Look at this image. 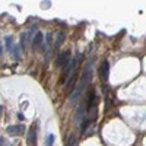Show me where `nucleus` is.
Segmentation results:
<instances>
[{"instance_id":"1","label":"nucleus","mask_w":146,"mask_h":146,"mask_svg":"<svg viewBox=\"0 0 146 146\" xmlns=\"http://www.w3.org/2000/svg\"><path fill=\"white\" fill-rule=\"evenodd\" d=\"M79 60H80V57L70 60V63H69V64L64 67V70H63V75H62V80H63V82H66L69 78H72V76L76 73V70H78V66H79V63H80Z\"/></svg>"},{"instance_id":"2","label":"nucleus","mask_w":146,"mask_h":146,"mask_svg":"<svg viewBox=\"0 0 146 146\" xmlns=\"http://www.w3.org/2000/svg\"><path fill=\"white\" fill-rule=\"evenodd\" d=\"M70 51H64V53H62L58 57H57V62H56V64H57V67H66L69 63H70Z\"/></svg>"},{"instance_id":"3","label":"nucleus","mask_w":146,"mask_h":146,"mask_svg":"<svg viewBox=\"0 0 146 146\" xmlns=\"http://www.w3.org/2000/svg\"><path fill=\"white\" fill-rule=\"evenodd\" d=\"M108 73H110V63L105 60V62H102V64L100 67V76H101V79L104 82L108 80Z\"/></svg>"},{"instance_id":"4","label":"nucleus","mask_w":146,"mask_h":146,"mask_svg":"<svg viewBox=\"0 0 146 146\" xmlns=\"http://www.w3.org/2000/svg\"><path fill=\"white\" fill-rule=\"evenodd\" d=\"M35 129H36V124H32V127H31L29 131H28V139H27V142H28L29 146H34L35 142H36V131H35Z\"/></svg>"},{"instance_id":"5","label":"nucleus","mask_w":146,"mask_h":146,"mask_svg":"<svg viewBox=\"0 0 146 146\" xmlns=\"http://www.w3.org/2000/svg\"><path fill=\"white\" fill-rule=\"evenodd\" d=\"M6 131L9 133V135H22V133L25 131V126H22V124H19V126H9Z\"/></svg>"},{"instance_id":"6","label":"nucleus","mask_w":146,"mask_h":146,"mask_svg":"<svg viewBox=\"0 0 146 146\" xmlns=\"http://www.w3.org/2000/svg\"><path fill=\"white\" fill-rule=\"evenodd\" d=\"M42 47V32H36L35 34V36H34V48H36V47Z\"/></svg>"},{"instance_id":"7","label":"nucleus","mask_w":146,"mask_h":146,"mask_svg":"<svg viewBox=\"0 0 146 146\" xmlns=\"http://www.w3.org/2000/svg\"><path fill=\"white\" fill-rule=\"evenodd\" d=\"M54 140H56V136H54V135H48V136H47L45 146H53V145H54Z\"/></svg>"},{"instance_id":"8","label":"nucleus","mask_w":146,"mask_h":146,"mask_svg":"<svg viewBox=\"0 0 146 146\" xmlns=\"http://www.w3.org/2000/svg\"><path fill=\"white\" fill-rule=\"evenodd\" d=\"M12 50H13V56H15V58L18 60V58H19V47H18V45H15L13 48H12Z\"/></svg>"},{"instance_id":"9","label":"nucleus","mask_w":146,"mask_h":146,"mask_svg":"<svg viewBox=\"0 0 146 146\" xmlns=\"http://www.w3.org/2000/svg\"><path fill=\"white\" fill-rule=\"evenodd\" d=\"M6 47L12 48V38H10V36H6Z\"/></svg>"},{"instance_id":"10","label":"nucleus","mask_w":146,"mask_h":146,"mask_svg":"<svg viewBox=\"0 0 146 146\" xmlns=\"http://www.w3.org/2000/svg\"><path fill=\"white\" fill-rule=\"evenodd\" d=\"M0 146H7V140L5 137H0Z\"/></svg>"},{"instance_id":"11","label":"nucleus","mask_w":146,"mask_h":146,"mask_svg":"<svg viewBox=\"0 0 146 146\" xmlns=\"http://www.w3.org/2000/svg\"><path fill=\"white\" fill-rule=\"evenodd\" d=\"M51 42H53V38H51V35H50V34H48V35H47V44H48V45H50Z\"/></svg>"},{"instance_id":"12","label":"nucleus","mask_w":146,"mask_h":146,"mask_svg":"<svg viewBox=\"0 0 146 146\" xmlns=\"http://www.w3.org/2000/svg\"><path fill=\"white\" fill-rule=\"evenodd\" d=\"M2 111H3V107H0V115H2Z\"/></svg>"},{"instance_id":"13","label":"nucleus","mask_w":146,"mask_h":146,"mask_svg":"<svg viewBox=\"0 0 146 146\" xmlns=\"http://www.w3.org/2000/svg\"><path fill=\"white\" fill-rule=\"evenodd\" d=\"M2 50H3V48H2V44H0V54H2Z\"/></svg>"}]
</instances>
